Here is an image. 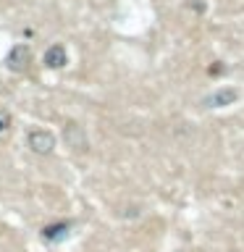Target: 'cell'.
<instances>
[{
  "label": "cell",
  "mask_w": 244,
  "mask_h": 252,
  "mask_svg": "<svg viewBox=\"0 0 244 252\" xmlns=\"http://www.w3.org/2000/svg\"><path fill=\"white\" fill-rule=\"evenodd\" d=\"M63 139H66V145L71 150H76V153H87V150H90V139H87V134H84V126L76 124V121H66V126H63Z\"/></svg>",
  "instance_id": "obj_1"
},
{
  "label": "cell",
  "mask_w": 244,
  "mask_h": 252,
  "mask_svg": "<svg viewBox=\"0 0 244 252\" xmlns=\"http://www.w3.org/2000/svg\"><path fill=\"white\" fill-rule=\"evenodd\" d=\"M27 142H29V147H31V153H37V155H50L53 153V147H55V137L47 129H34V131H29L27 134Z\"/></svg>",
  "instance_id": "obj_2"
},
{
  "label": "cell",
  "mask_w": 244,
  "mask_h": 252,
  "mask_svg": "<svg viewBox=\"0 0 244 252\" xmlns=\"http://www.w3.org/2000/svg\"><path fill=\"white\" fill-rule=\"evenodd\" d=\"M239 100V90H234V87H223V90H215L213 94L202 100L205 108H226V105H234V102Z\"/></svg>",
  "instance_id": "obj_3"
},
{
  "label": "cell",
  "mask_w": 244,
  "mask_h": 252,
  "mask_svg": "<svg viewBox=\"0 0 244 252\" xmlns=\"http://www.w3.org/2000/svg\"><path fill=\"white\" fill-rule=\"evenodd\" d=\"M5 63H8V68H11V71H27L29 63H31V50L27 45H13V50L8 53Z\"/></svg>",
  "instance_id": "obj_4"
},
{
  "label": "cell",
  "mask_w": 244,
  "mask_h": 252,
  "mask_svg": "<svg viewBox=\"0 0 244 252\" xmlns=\"http://www.w3.org/2000/svg\"><path fill=\"white\" fill-rule=\"evenodd\" d=\"M42 61H45L47 68H63V66L68 63L66 47H63V45H50V47L45 50V58H42Z\"/></svg>",
  "instance_id": "obj_5"
},
{
  "label": "cell",
  "mask_w": 244,
  "mask_h": 252,
  "mask_svg": "<svg viewBox=\"0 0 244 252\" xmlns=\"http://www.w3.org/2000/svg\"><path fill=\"white\" fill-rule=\"evenodd\" d=\"M68 228H71L68 223H58V226H47L42 234H45V239H55V242H58V239H63V236L68 234Z\"/></svg>",
  "instance_id": "obj_6"
},
{
  "label": "cell",
  "mask_w": 244,
  "mask_h": 252,
  "mask_svg": "<svg viewBox=\"0 0 244 252\" xmlns=\"http://www.w3.org/2000/svg\"><path fill=\"white\" fill-rule=\"evenodd\" d=\"M8 129V118H0V131H5Z\"/></svg>",
  "instance_id": "obj_7"
}]
</instances>
